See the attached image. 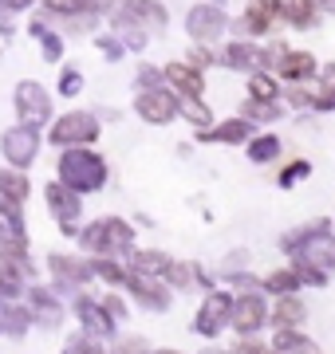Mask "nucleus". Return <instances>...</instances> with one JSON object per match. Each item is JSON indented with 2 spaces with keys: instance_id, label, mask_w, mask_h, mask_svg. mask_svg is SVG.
<instances>
[{
  "instance_id": "obj_34",
  "label": "nucleus",
  "mask_w": 335,
  "mask_h": 354,
  "mask_svg": "<svg viewBox=\"0 0 335 354\" xmlns=\"http://www.w3.org/2000/svg\"><path fill=\"white\" fill-rule=\"evenodd\" d=\"M95 48L103 51V59H111V64H118V59L127 55V48H123V39H115V36H95Z\"/></svg>"
},
{
  "instance_id": "obj_23",
  "label": "nucleus",
  "mask_w": 335,
  "mask_h": 354,
  "mask_svg": "<svg viewBox=\"0 0 335 354\" xmlns=\"http://www.w3.org/2000/svg\"><path fill=\"white\" fill-rule=\"evenodd\" d=\"M284 16H288V28H296V32H308V28L320 24V0H284Z\"/></svg>"
},
{
  "instance_id": "obj_2",
  "label": "nucleus",
  "mask_w": 335,
  "mask_h": 354,
  "mask_svg": "<svg viewBox=\"0 0 335 354\" xmlns=\"http://www.w3.org/2000/svg\"><path fill=\"white\" fill-rule=\"evenodd\" d=\"M55 181L67 185L71 193H79V197H91V193H99L111 181V165H107L103 153H95L91 146H67V150H60Z\"/></svg>"
},
{
  "instance_id": "obj_19",
  "label": "nucleus",
  "mask_w": 335,
  "mask_h": 354,
  "mask_svg": "<svg viewBox=\"0 0 335 354\" xmlns=\"http://www.w3.org/2000/svg\"><path fill=\"white\" fill-rule=\"evenodd\" d=\"M304 319H308V307L300 295H276L269 307V327L272 330H304Z\"/></svg>"
},
{
  "instance_id": "obj_38",
  "label": "nucleus",
  "mask_w": 335,
  "mask_h": 354,
  "mask_svg": "<svg viewBox=\"0 0 335 354\" xmlns=\"http://www.w3.org/2000/svg\"><path fill=\"white\" fill-rule=\"evenodd\" d=\"M150 354H181V351H174V346H162V351H150Z\"/></svg>"
},
{
  "instance_id": "obj_4",
  "label": "nucleus",
  "mask_w": 335,
  "mask_h": 354,
  "mask_svg": "<svg viewBox=\"0 0 335 354\" xmlns=\"http://www.w3.org/2000/svg\"><path fill=\"white\" fill-rule=\"evenodd\" d=\"M284 24H288L284 0H248L245 12L229 20V32L233 39H264V36H276Z\"/></svg>"
},
{
  "instance_id": "obj_29",
  "label": "nucleus",
  "mask_w": 335,
  "mask_h": 354,
  "mask_svg": "<svg viewBox=\"0 0 335 354\" xmlns=\"http://www.w3.org/2000/svg\"><path fill=\"white\" fill-rule=\"evenodd\" d=\"M83 87H87V79H83V71L67 64L64 71H60V83H55V95H60V99H79V95H83Z\"/></svg>"
},
{
  "instance_id": "obj_6",
  "label": "nucleus",
  "mask_w": 335,
  "mask_h": 354,
  "mask_svg": "<svg viewBox=\"0 0 335 354\" xmlns=\"http://www.w3.org/2000/svg\"><path fill=\"white\" fill-rule=\"evenodd\" d=\"M12 99H16V127L44 130L48 122H52V95H48L44 83H36V79L16 83Z\"/></svg>"
},
{
  "instance_id": "obj_27",
  "label": "nucleus",
  "mask_w": 335,
  "mask_h": 354,
  "mask_svg": "<svg viewBox=\"0 0 335 354\" xmlns=\"http://www.w3.org/2000/svg\"><path fill=\"white\" fill-rule=\"evenodd\" d=\"M28 193H32V181L24 177V169H0V197L4 201H12V205H24L28 201Z\"/></svg>"
},
{
  "instance_id": "obj_13",
  "label": "nucleus",
  "mask_w": 335,
  "mask_h": 354,
  "mask_svg": "<svg viewBox=\"0 0 335 354\" xmlns=\"http://www.w3.org/2000/svg\"><path fill=\"white\" fill-rule=\"evenodd\" d=\"M123 288L130 291V299L146 311H166L174 304V291L166 288V279H154V276H142V272H127V283Z\"/></svg>"
},
{
  "instance_id": "obj_9",
  "label": "nucleus",
  "mask_w": 335,
  "mask_h": 354,
  "mask_svg": "<svg viewBox=\"0 0 335 354\" xmlns=\"http://www.w3.org/2000/svg\"><path fill=\"white\" fill-rule=\"evenodd\" d=\"M264 327H269V299H264V291H237V299H233V330L241 339H257Z\"/></svg>"
},
{
  "instance_id": "obj_10",
  "label": "nucleus",
  "mask_w": 335,
  "mask_h": 354,
  "mask_svg": "<svg viewBox=\"0 0 335 354\" xmlns=\"http://www.w3.org/2000/svg\"><path fill=\"white\" fill-rule=\"evenodd\" d=\"M48 213L60 221V232L64 236H79V228H83V197L79 193H71L67 185H60V181H48Z\"/></svg>"
},
{
  "instance_id": "obj_33",
  "label": "nucleus",
  "mask_w": 335,
  "mask_h": 354,
  "mask_svg": "<svg viewBox=\"0 0 335 354\" xmlns=\"http://www.w3.org/2000/svg\"><path fill=\"white\" fill-rule=\"evenodd\" d=\"M99 304H103V311L111 315V323H115V327H118V323H127V315H130V311H127V304H123V295H118V291L103 295Z\"/></svg>"
},
{
  "instance_id": "obj_37",
  "label": "nucleus",
  "mask_w": 335,
  "mask_h": 354,
  "mask_svg": "<svg viewBox=\"0 0 335 354\" xmlns=\"http://www.w3.org/2000/svg\"><path fill=\"white\" fill-rule=\"evenodd\" d=\"M320 8L323 12H335V0H320Z\"/></svg>"
},
{
  "instance_id": "obj_25",
  "label": "nucleus",
  "mask_w": 335,
  "mask_h": 354,
  "mask_svg": "<svg viewBox=\"0 0 335 354\" xmlns=\"http://www.w3.org/2000/svg\"><path fill=\"white\" fill-rule=\"evenodd\" d=\"M284 114H288L284 102H257V99L241 102V118H248L253 127H272V122H280Z\"/></svg>"
},
{
  "instance_id": "obj_5",
  "label": "nucleus",
  "mask_w": 335,
  "mask_h": 354,
  "mask_svg": "<svg viewBox=\"0 0 335 354\" xmlns=\"http://www.w3.org/2000/svg\"><path fill=\"white\" fill-rule=\"evenodd\" d=\"M103 134V122L95 111H67L60 118H52V130H48V142L67 150V146H95Z\"/></svg>"
},
{
  "instance_id": "obj_15",
  "label": "nucleus",
  "mask_w": 335,
  "mask_h": 354,
  "mask_svg": "<svg viewBox=\"0 0 335 354\" xmlns=\"http://www.w3.org/2000/svg\"><path fill=\"white\" fill-rule=\"evenodd\" d=\"M162 75H166V87L181 99H206V71L194 67L190 59H174V64L162 67Z\"/></svg>"
},
{
  "instance_id": "obj_26",
  "label": "nucleus",
  "mask_w": 335,
  "mask_h": 354,
  "mask_svg": "<svg viewBox=\"0 0 335 354\" xmlns=\"http://www.w3.org/2000/svg\"><path fill=\"white\" fill-rule=\"evenodd\" d=\"M245 158L253 165H272L280 158V138H276V134H253V138L245 142Z\"/></svg>"
},
{
  "instance_id": "obj_7",
  "label": "nucleus",
  "mask_w": 335,
  "mask_h": 354,
  "mask_svg": "<svg viewBox=\"0 0 335 354\" xmlns=\"http://www.w3.org/2000/svg\"><path fill=\"white\" fill-rule=\"evenodd\" d=\"M229 20H233V16L225 12L221 4L201 0V4H194V8L185 12V36H190V44H206V48H213L217 39H225Z\"/></svg>"
},
{
  "instance_id": "obj_8",
  "label": "nucleus",
  "mask_w": 335,
  "mask_h": 354,
  "mask_svg": "<svg viewBox=\"0 0 335 354\" xmlns=\"http://www.w3.org/2000/svg\"><path fill=\"white\" fill-rule=\"evenodd\" d=\"M233 291H206V299H201V307H197V319H194V330L201 335V339H217L225 327H233Z\"/></svg>"
},
{
  "instance_id": "obj_30",
  "label": "nucleus",
  "mask_w": 335,
  "mask_h": 354,
  "mask_svg": "<svg viewBox=\"0 0 335 354\" xmlns=\"http://www.w3.org/2000/svg\"><path fill=\"white\" fill-rule=\"evenodd\" d=\"M308 177H311V162L308 158H296V162H288L280 174H276V185H280V189H296L300 181H308Z\"/></svg>"
},
{
  "instance_id": "obj_39",
  "label": "nucleus",
  "mask_w": 335,
  "mask_h": 354,
  "mask_svg": "<svg viewBox=\"0 0 335 354\" xmlns=\"http://www.w3.org/2000/svg\"><path fill=\"white\" fill-rule=\"evenodd\" d=\"M95 354H111V351H103V346H95Z\"/></svg>"
},
{
  "instance_id": "obj_16",
  "label": "nucleus",
  "mask_w": 335,
  "mask_h": 354,
  "mask_svg": "<svg viewBox=\"0 0 335 354\" xmlns=\"http://www.w3.org/2000/svg\"><path fill=\"white\" fill-rule=\"evenodd\" d=\"M52 260V276H55V283L60 288H67V291H83V283H91L95 279V268H91V260H83V256H64V252H55V256H48Z\"/></svg>"
},
{
  "instance_id": "obj_17",
  "label": "nucleus",
  "mask_w": 335,
  "mask_h": 354,
  "mask_svg": "<svg viewBox=\"0 0 335 354\" xmlns=\"http://www.w3.org/2000/svg\"><path fill=\"white\" fill-rule=\"evenodd\" d=\"M118 12H127L138 28H146L150 36H162L170 24V12L162 0H118Z\"/></svg>"
},
{
  "instance_id": "obj_18",
  "label": "nucleus",
  "mask_w": 335,
  "mask_h": 354,
  "mask_svg": "<svg viewBox=\"0 0 335 354\" xmlns=\"http://www.w3.org/2000/svg\"><path fill=\"white\" fill-rule=\"evenodd\" d=\"M257 134V127L241 118V114H233L225 122H213L209 130H197V142H221V146H245L248 138Z\"/></svg>"
},
{
  "instance_id": "obj_20",
  "label": "nucleus",
  "mask_w": 335,
  "mask_h": 354,
  "mask_svg": "<svg viewBox=\"0 0 335 354\" xmlns=\"http://www.w3.org/2000/svg\"><path fill=\"white\" fill-rule=\"evenodd\" d=\"M75 315H79V323H83V335H91V339H111V335H115L111 315H107L103 304L91 299V295H79L75 299Z\"/></svg>"
},
{
  "instance_id": "obj_35",
  "label": "nucleus",
  "mask_w": 335,
  "mask_h": 354,
  "mask_svg": "<svg viewBox=\"0 0 335 354\" xmlns=\"http://www.w3.org/2000/svg\"><path fill=\"white\" fill-rule=\"evenodd\" d=\"M190 64L201 67V71H209L213 64H221V55L213 48H206V44H194V51H190Z\"/></svg>"
},
{
  "instance_id": "obj_36",
  "label": "nucleus",
  "mask_w": 335,
  "mask_h": 354,
  "mask_svg": "<svg viewBox=\"0 0 335 354\" xmlns=\"http://www.w3.org/2000/svg\"><path fill=\"white\" fill-rule=\"evenodd\" d=\"M32 4H36V0H0V12H28V8H32Z\"/></svg>"
},
{
  "instance_id": "obj_14",
  "label": "nucleus",
  "mask_w": 335,
  "mask_h": 354,
  "mask_svg": "<svg viewBox=\"0 0 335 354\" xmlns=\"http://www.w3.org/2000/svg\"><path fill=\"white\" fill-rule=\"evenodd\" d=\"M39 130L32 127H12V130H4V142H0V150H4V158H8V165L12 169H28V165L36 162V153H39Z\"/></svg>"
},
{
  "instance_id": "obj_22",
  "label": "nucleus",
  "mask_w": 335,
  "mask_h": 354,
  "mask_svg": "<svg viewBox=\"0 0 335 354\" xmlns=\"http://www.w3.org/2000/svg\"><path fill=\"white\" fill-rule=\"evenodd\" d=\"M260 291L264 295H296V291H304V283H300V272L292 264H284V268H276V272H269V276L260 279Z\"/></svg>"
},
{
  "instance_id": "obj_31",
  "label": "nucleus",
  "mask_w": 335,
  "mask_h": 354,
  "mask_svg": "<svg viewBox=\"0 0 335 354\" xmlns=\"http://www.w3.org/2000/svg\"><path fill=\"white\" fill-rule=\"evenodd\" d=\"M154 87H166V75H162V67H154V64H138V75H134V91H154Z\"/></svg>"
},
{
  "instance_id": "obj_1",
  "label": "nucleus",
  "mask_w": 335,
  "mask_h": 354,
  "mask_svg": "<svg viewBox=\"0 0 335 354\" xmlns=\"http://www.w3.org/2000/svg\"><path fill=\"white\" fill-rule=\"evenodd\" d=\"M39 16L60 36H95V28L118 8V0H39Z\"/></svg>"
},
{
  "instance_id": "obj_3",
  "label": "nucleus",
  "mask_w": 335,
  "mask_h": 354,
  "mask_svg": "<svg viewBox=\"0 0 335 354\" xmlns=\"http://www.w3.org/2000/svg\"><path fill=\"white\" fill-rule=\"evenodd\" d=\"M79 248L87 256H111V260H123V256L134 252V228L123 216H99V221H87L79 228Z\"/></svg>"
},
{
  "instance_id": "obj_11",
  "label": "nucleus",
  "mask_w": 335,
  "mask_h": 354,
  "mask_svg": "<svg viewBox=\"0 0 335 354\" xmlns=\"http://www.w3.org/2000/svg\"><path fill=\"white\" fill-rule=\"evenodd\" d=\"M134 114L150 127H170L178 118V95L170 87H154V91H134Z\"/></svg>"
},
{
  "instance_id": "obj_28",
  "label": "nucleus",
  "mask_w": 335,
  "mask_h": 354,
  "mask_svg": "<svg viewBox=\"0 0 335 354\" xmlns=\"http://www.w3.org/2000/svg\"><path fill=\"white\" fill-rule=\"evenodd\" d=\"M178 118H185L194 130H209L213 127V106L206 99H181L178 95Z\"/></svg>"
},
{
  "instance_id": "obj_40",
  "label": "nucleus",
  "mask_w": 335,
  "mask_h": 354,
  "mask_svg": "<svg viewBox=\"0 0 335 354\" xmlns=\"http://www.w3.org/2000/svg\"><path fill=\"white\" fill-rule=\"evenodd\" d=\"M213 4H225V0H213Z\"/></svg>"
},
{
  "instance_id": "obj_12",
  "label": "nucleus",
  "mask_w": 335,
  "mask_h": 354,
  "mask_svg": "<svg viewBox=\"0 0 335 354\" xmlns=\"http://www.w3.org/2000/svg\"><path fill=\"white\" fill-rule=\"evenodd\" d=\"M272 75L280 79L284 87L288 83H308V79L320 75V59L304 48H280L276 64H272Z\"/></svg>"
},
{
  "instance_id": "obj_32",
  "label": "nucleus",
  "mask_w": 335,
  "mask_h": 354,
  "mask_svg": "<svg viewBox=\"0 0 335 354\" xmlns=\"http://www.w3.org/2000/svg\"><path fill=\"white\" fill-rule=\"evenodd\" d=\"M111 354H150V346H146L142 335H118L115 346H111Z\"/></svg>"
},
{
  "instance_id": "obj_24",
  "label": "nucleus",
  "mask_w": 335,
  "mask_h": 354,
  "mask_svg": "<svg viewBox=\"0 0 335 354\" xmlns=\"http://www.w3.org/2000/svg\"><path fill=\"white\" fill-rule=\"evenodd\" d=\"M248 99L257 102H284V83L272 71H253L248 75Z\"/></svg>"
},
{
  "instance_id": "obj_21",
  "label": "nucleus",
  "mask_w": 335,
  "mask_h": 354,
  "mask_svg": "<svg viewBox=\"0 0 335 354\" xmlns=\"http://www.w3.org/2000/svg\"><path fill=\"white\" fill-rule=\"evenodd\" d=\"M32 36L39 39V55H44L48 64H64L67 44H64V36H60V32L44 20V16H36V20H32Z\"/></svg>"
}]
</instances>
